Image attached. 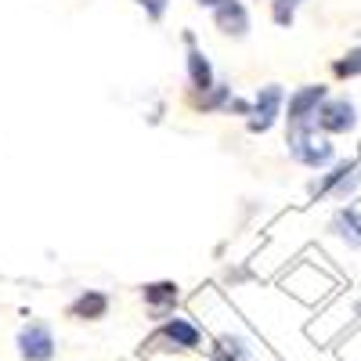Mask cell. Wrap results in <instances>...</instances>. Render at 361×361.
I'll use <instances>...</instances> for the list:
<instances>
[{"mask_svg": "<svg viewBox=\"0 0 361 361\" xmlns=\"http://www.w3.org/2000/svg\"><path fill=\"white\" fill-rule=\"evenodd\" d=\"M325 98H329V87H325V83H304V87H296L293 94L286 98V112H282L286 134L318 130L314 119H318V109H322Z\"/></svg>", "mask_w": 361, "mask_h": 361, "instance_id": "obj_1", "label": "cell"}, {"mask_svg": "<svg viewBox=\"0 0 361 361\" xmlns=\"http://www.w3.org/2000/svg\"><path fill=\"white\" fill-rule=\"evenodd\" d=\"M361 188V159H340L333 163L325 173H318V180L307 185V195L318 202V199H336V202H347L354 192Z\"/></svg>", "mask_w": 361, "mask_h": 361, "instance_id": "obj_2", "label": "cell"}, {"mask_svg": "<svg viewBox=\"0 0 361 361\" xmlns=\"http://www.w3.org/2000/svg\"><path fill=\"white\" fill-rule=\"evenodd\" d=\"M286 148H289V159L300 163L304 170H329L336 163V145L333 137H325L318 130H304V134H286Z\"/></svg>", "mask_w": 361, "mask_h": 361, "instance_id": "obj_3", "label": "cell"}, {"mask_svg": "<svg viewBox=\"0 0 361 361\" xmlns=\"http://www.w3.org/2000/svg\"><path fill=\"white\" fill-rule=\"evenodd\" d=\"M286 87L282 83H264L257 94H253V112L246 119V130L250 134H271L282 123V112H286Z\"/></svg>", "mask_w": 361, "mask_h": 361, "instance_id": "obj_4", "label": "cell"}, {"mask_svg": "<svg viewBox=\"0 0 361 361\" xmlns=\"http://www.w3.org/2000/svg\"><path fill=\"white\" fill-rule=\"evenodd\" d=\"M148 347H159V350H199L202 347V329L188 314H170L166 322H159V329H156V336L148 340Z\"/></svg>", "mask_w": 361, "mask_h": 361, "instance_id": "obj_5", "label": "cell"}, {"mask_svg": "<svg viewBox=\"0 0 361 361\" xmlns=\"http://www.w3.org/2000/svg\"><path fill=\"white\" fill-rule=\"evenodd\" d=\"M180 40H185V76H188V94H202V90H209L217 83V69L214 62H209V54L199 47L195 33L192 29H185L180 33Z\"/></svg>", "mask_w": 361, "mask_h": 361, "instance_id": "obj_6", "label": "cell"}, {"mask_svg": "<svg viewBox=\"0 0 361 361\" xmlns=\"http://www.w3.org/2000/svg\"><path fill=\"white\" fill-rule=\"evenodd\" d=\"M15 347L22 354V361H51L54 350H58V340L51 333V325L33 318V322H25L18 329V336H15Z\"/></svg>", "mask_w": 361, "mask_h": 361, "instance_id": "obj_7", "label": "cell"}, {"mask_svg": "<svg viewBox=\"0 0 361 361\" xmlns=\"http://www.w3.org/2000/svg\"><path fill=\"white\" fill-rule=\"evenodd\" d=\"M314 127H318V134H325V137L350 134V130L357 127V105H354L350 98H343V94H340V98L329 94V98L322 102V109H318Z\"/></svg>", "mask_w": 361, "mask_h": 361, "instance_id": "obj_8", "label": "cell"}, {"mask_svg": "<svg viewBox=\"0 0 361 361\" xmlns=\"http://www.w3.org/2000/svg\"><path fill=\"white\" fill-rule=\"evenodd\" d=\"M141 300H145V307L148 314H152L156 322H166L177 304H180V286L173 279H159V282H145L141 286Z\"/></svg>", "mask_w": 361, "mask_h": 361, "instance_id": "obj_9", "label": "cell"}, {"mask_svg": "<svg viewBox=\"0 0 361 361\" xmlns=\"http://www.w3.org/2000/svg\"><path fill=\"white\" fill-rule=\"evenodd\" d=\"M214 29L228 40H246L253 29V15L246 8V0H228L224 8L214 11Z\"/></svg>", "mask_w": 361, "mask_h": 361, "instance_id": "obj_10", "label": "cell"}, {"mask_svg": "<svg viewBox=\"0 0 361 361\" xmlns=\"http://www.w3.org/2000/svg\"><path fill=\"white\" fill-rule=\"evenodd\" d=\"M329 235L340 238L347 250H361V206L357 202H343L333 221H329Z\"/></svg>", "mask_w": 361, "mask_h": 361, "instance_id": "obj_11", "label": "cell"}, {"mask_svg": "<svg viewBox=\"0 0 361 361\" xmlns=\"http://www.w3.org/2000/svg\"><path fill=\"white\" fill-rule=\"evenodd\" d=\"M109 307H112V296L105 289H80L76 300L66 307V314L73 322H102L109 314Z\"/></svg>", "mask_w": 361, "mask_h": 361, "instance_id": "obj_12", "label": "cell"}, {"mask_svg": "<svg viewBox=\"0 0 361 361\" xmlns=\"http://www.w3.org/2000/svg\"><path fill=\"white\" fill-rule=\"evenodd\" d=\"M231 98H235V87L224 83V80H217L209 90H202V94H188V105L195 112H202V116H224Z\"/></svg>", "mask_w": 361, "mask_h": 361, "instance_id": "obj_13", "label": "cell"}, {"mask_svg": "<svg viewBox=\"0 0 361 361\" xmlns=\"http://www.w3.org/2000/svg\"><path fill=\"white\" fill-rule=\"evenodd\" d=\"M209 350H214V361H253L250 340L238 336V333H221Z\"/></svg>", "mask_w": 361, "mask_h": 361, "instance_id": "obj_14", "label": "cell"}, {"mask_svg": "<svg viewBox=\"0 0 361 361\" xmlns=\"http://www.w3.org/2000/svg\"><path fill=\"white\" fill-rule=\"evenodd\" d=\"M333 76H336V80H357V76H361V44L350 47L347 54L333 58Z\"/></svg>", "mask_w": 361, "mask_h": 361, "instance_id": "obj_15", "label": "cell"}, {"mask_svg": "<svg viewBox=\"0 0 361 361\" xmlns=\"http://www.w3.org/2000/svg\"><path fill=\"white\" fill-rule=\"evenodd\" d=\"M304 4H307V0H271V22H275L279 29H293L296 11Z\"/></svg>", "mask_w": 361, "mask_h": 361, "instance_id": "obj_16", "label": "cell"}, {"mask_svg": "<svg viewBox=\"0 0 361 361\" xmlns=\"http://www.w3.org/2000/svg\"><path fill=\"white\" fill-rule=\"evenodd\" d=\"M134 4L145 11V18H148V22H156V25H159V22L166 18V11H170L173 0H134Z\"/></svg>", "mask_w": 361, "mask_h": 361, "instance_id": "obj_17", "label": "cell"}, {"mask_svg": "<svg viewBox=\"0 0 361 361\" xmlns=\"http://www.w3.org/2000/svg\"><path fill=\"white\" fill-rule=\"evenodd\" d=\"M228 4V0H195V8H202V11H209V15H214L217 8H224Z\"/></svg>", "mask_w": 361, "mask_h": 361, "instance_id": "obj_18", "label": "cell"}, {"mask_svg": "<svg viewBox=\"0 0 361 361\" xmlns=\"http://www.w3.org/2000/svg\"><path fill=\"white\" fill-rule=\"evenodd\" d=\"M357 318H361V304H357Z\"/></svg>", "mask_w": 361, "mask_h": 361, "instance_id": "obj_19", "label": "cell"}]
</instances>
